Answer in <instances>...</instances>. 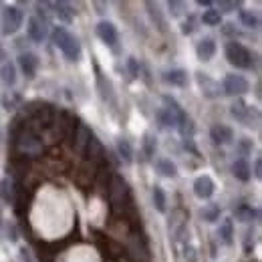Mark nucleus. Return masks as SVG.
<instances>
[{
	"instance_id": "32",
	"label": "nucleus",
	"mask_w": 262,
	"mask_h": 262,
	"mask_svg": "<svg viewBox=\"0 0 262 262\" xmlns=\"http://www.w3.org/2000/svg\"><path fill=\"white\" fill-rule=\"evenodd\" d=\"M164 103H165V109H169L171 113H176V115H182V113H184V111H182V107H180V103H178L173 97L164 95Z\"/></svg>"
},
{
	"instance_id": "33",
	"label": "nucleus",
	"mask_w": 262,
	"mask_h": 262,
	"mask_svg": "<svg viewBox=\"0 0 262 262\" xmlns=\"http://www.w3.org/2000/svg\"><path fill=\"white\" fill-rule=\"evenodd\" d=\"M238 6H240V2H226V0H220V2H218V8H220L222 12H234ZM220 10H218V12H220Z\"/></svg>"
},
{
	"instance_id": "17",
	"label": "nucleus",
	"mask_w": 262,
	"mask_h": 262,
	"mask_svg": "<svg viewBox=\"0 0 262 262\" xmlns=\"http://www.w3.org/2000/svg\"><path fill=\"white\" fill-rule=\"evenodd\" d=\"M232 173H234V178L236 180H240V182H248L250 178H252V169H250V165L246 160H236L234 164H232Z\"/></svg>"
},
{
	"instance_id": "10",
	"label": "nucleus",
	"mask_w": 262,
	"mask_h": 262,
	"mask_svg": "<svg viewBox=\"0 0 262 262\" xmlns=\"http://www.w3.org/2000/svg\"><path fill=\"white\" fill-rule=\"evenodd\" d=\"M109 194H111V202H113V204H123V198L127 196V184H125V180H123L121 176H115V178L111 180V190H109Z\"/></svg>"
},
{
	"instance_id": "13",
	"label": "nucleus",
	"mask_w": 262,
	"mask_h": 262,
	"mask_svg": "<svg viewBox=\"0 0 262 262\" xmlns=\"http://www.w3.org/2000/svg\"><path fill=\"white\" fill-rule=\"evenodd\" d=\"M164 81L167 85H176V87H186L188 85V73L184 69H171L164 73Z\"/></svg>"
},
{
	"instance_id": "34",
	"label": "nucleus",
	"mask_w": 262,
	"mask_h": 262,
	"mask_svg": "<svg viewBox=\"0 0 262 262\" xmlns=\"http://www.w3.org/2000/svg\"><path fill=\"white\" fill-rule=\"evenodd\" d=\"M167 6H169V12H171L173 16H180L182 10H184V2H176V0H171Z\"/></svg>"
},
{
	"instance_id": "36",
	"label": "nucleus",
	"mask_w": 262,
	"mask_h": 262,
	"mask_svg": "<svg viewBox=\"0 0 262 262\" xmlns=\"http://www.w3.org/2000/svg\"><path fill=\"white\" fill-rule=\"evenodd\" d=\"M127 67H129L131 71V77H137L139 75V67H137V61L131 57V59H127Z\"/></svg>"
},
{
	"instance_id": "8",
	"label": "nucleus",
	"mask_w": 262,
	"mask_h": 262,
	"mask_svg": "<svg viewBox=\"0 0 262 262\" xmlns=\"http://www.w3.org/2000/svg\"><path fill=\"white\" fill-rule=\"evenodd\" d=\"M214 182L210 176H200L196 182H194V194H196L200 200H210L214 196Z\"/></svg>"
},
{
	"instance_id": "14",
	"label": "nucleus",
	"mask_w": 262,
	"mask_h": 262,
	"mask_svg": "<svg viewBox=\"0 0 262 262\" xmlns=\"http://www.w3.org/2000/svg\"><path fill=\"white\" fill-rule=\"evenodd\" d=\"M182 115H184V113H182ZM182 115H176V113H171V111L165 109V107H162V109L156 111V119H158L160 127H176Z\"/></svg>"
},
{
	"instance_id": "4",
	"label": "nucleus",
	"mask_w": 262,
	"mask_h": 262,
	"mask_svg": "<svg viewBox=\"0 0 262 262\" xmlns=\"http://www.w3.org/2000/svg\"><path fill=\"white\" fill-rule=\"evenodd\" d=\"M222 89H224L226 95L234 97V95H244L250 89V85L242 75H226L224 81H222Z\"/></svg>"
},
{
	"instance_id": "18",
	"label": "nucleus",
	"mask_w": 262,
	"mask_h": 262,
	"mask_svg": "<svg viewBox=\"0 0 262 262\" xmlns=\"http://www.w3.org/2000/svg\"><path fill=\"white\" fill-rule=\"evenodd\" d=\"M18 145H23V149H25L27 154H38V151L42 149L40 141L34 137L33 133H27V131L20 135V139H18Z\"/></svg>"
},
{
	"instance_id": "2",
	"label": "nucleus",
	"mask_w": 262,
	"mask_h": 262,
	"mask_svg": "<svg viewBox=\"0 0 262 262\" xmlns=\"http://www.w3.org/2000/svg\"><path fill=\"white\" fill-rule=\"evenodd\" d=\"M23 20H25V14L18 6H6L0 14V31L2 34L10 36L23 27Z\"/></svg>"
},
{
	"instance_id": "20",
	"label": "nucleus",
	"mask_w": 262,
	"mask_h": 262,
	"mask_svg": "<svg viewBox=\"0 0 262 262\" xmlns=\"http://www.w3.org/2000/svg\"><path fill=\"white\" fill-rule=\"evenodd\" d=\"M0 79L6 87H12L16 83V67L12 63H4L2 69H0Z\"/></svg>"
},
{
	"instance_id": "22",
	"label": "nucleus",
	"mask_w": 262,
	"mask_h": 262,
	"mask_svg": "<svg viewBox=\"0 0 262 262\" xmlns=\"http://www.w3.org/2000/svg\"><path fill=\"white\" fill-rule=\"evenodd\" d=\"M202 23L206 27H218L222 23V14L216 10V8H208L204 14H202Z\"/></svg>"
},
{
	"instance_id": "15",
	"label": "nucleus",
	"mask_w": 262,
	"mask_h": 262,
	"mask_svg": "<svg viewBox=\"0 0 262 262\" xmlns=\"http://www.w3.org/2000/svg\"><path fill=\"white\" fill-rule=\"evenodd\" d=\"M210 137H212L214 143H230L234 139V133L228 125H214L210 129Z\"/></svg>"
},
{
	"instance_id": "16",
	"label": "nucleus",
	"mask_w": 262,
	"mask_h": 262,
	"mask_svg": "<svg viewBox=\"0 0 262 262\" xmlns=\"http://www.w3.org/2000/svg\"><path fill=\"white\" fill-rule=\"evenodd\" d=\"M91 137H93V133H91V129H89L87 125H79V127H77V133H75V147H77L81 154H85V149H87Z\"/></svg>"
},
{
	"instance_id": "9",
	"label": "nucleus",
	"mask_w": 262,
	"mask_h": 262,
	"mask_svg": "<svg viewBox=\"0 0 262 262\" xmlns=\"http://www.w3.org/2000/svg\"><path fill=\"white\" fill-rule=\"evenodd\" d=\"M18 67H20V71L29 79H33L34 75H36V69H38V57L34 53H23L18 57Z\"/></svg>"
},
{
	"instance_id": "6",
	"label": "nucleus",
	"mask_w": 262,
	"mask_h": 262,
	"mask_svg": "<svg viewBox=\"0 0 262 262\" xmlns=\"http://www.w3.org/2000/svg\"><path fill=\"white\" fill-rule=\"evenodd\" d=\"M97 36L107 45V47H115V45H117V38H119L115 25L109 23V20H101L97 25Z\"/></svg>"
},
{
	"instance_id": "5",
	"label": "nucleus",
	"mask_w": 262,
	"mask_h": 262,
	"mask_svg": "<svg viewBox=\"0 0 262 262\" xmlns=\"http://www.w3.org/2000/svg\"><path fill=\"white\" fill-rule=\"evenodd\" d=\"M47 27H49V23H45L38 16L29 18V23H27V34H29V38L34 40V42H42L47 38Z\"/></svg>"
},
{
	"instance_id": "23",
	"label": "nucleus",
	"mask_w": 262,
	"mask_h": 262,
	"mask_svg": "<svg viewBox=\"0 0 262 262\" xmlns=\"http://www.w3.org/2000/svg\"><path fill=\"white\" fill-rule=\"evenodd\" d=\"M200 216H202L206 222H216V220L220 218V206L208 204V206H204V208L200 210Z\"/></svg>"
},
{
	"instance_id": "35",
	"label": "nucleus",
	"mask_w": 262,
	"mask_h": 262,
	"mask_svg": "<svg viewBox=\"0 0 262 262\" xmlns=\"http://www.w3.org/2000/svg\"><path fill=\"white\" fill-rule=\"evenodd\" d=\"M194 25H196V18H194V16H190V20H186V23L182 25V33L192 34L194 31H196V27H194Z\"/></svg>"
},
{
	"instance_id": "30",
	"label": "nucleus",
	"mask_w": 262,
	"mask_h": 262,
	"mask_svg": "<svg viewBox=\"0 0 262 262\" xmlns=\"http://www.w3.org/2000/svg\"><path fill=\"white\" fill-rule=\"evenodd\" d=\"M154 206L158 212H165V194L160 186L154 188Z\"/></svg>"
},
{
	"instance_id": "39",
	"label": "nucleus",
	"mask_w": 262,
	"mask_h": 262,
	"mask_svg": "<svg viewBox=\"0 0 262 262\" xmlns=\"http://www.w3.org/2000/svg\"><path fill=\"white\" fill-rule=\"evenodd\" d=\"M210 4H212L210 0H198V6H206V8H208Z\"/></svg>"
},
{
	"instance_id": "26",
	"label": "nucleus",
	"mask_w": 262,
	"mask_h": 262,
	"mask_svg": "<svg viewBox=\"0 0 262 262\" xmlns=\"http://www.w3.org/2000/svg\"><path fill=\"white\" fill-rule=\"evenodd\" d=\"M117 151H119V156H121L123 162L131 164V160H133V149H131V143L127 139H119V141H117Z\"/></svg>"
},
{
	"instance_id": "12",
	"label": "nucleus",
	"mask_w": 262,
	"mask_h": 262,
	"mask_svg": "<svg viewBox=\"0 0 262 262\" xmlns=\"http://www.w3.org/2000/svg\"><path fill=\"white\" fill-rule=\"evenodd\" d=\"M198 83H200L202 93H204L206 97H218V95H220V85H218L216 81H212L208 75L198 73Z\"/></svg>"
},
{
	"instance_id": "38",
	"label": "nucleus",
	"mask_w": 262,
	"mask_h": 262,
	"mask_svg": "<svg viewBox=\"0 0 262 262\" xmlns=\"http://www.w3.org/2000/svg\"><path fill=\"white\" fill-rule=\"evenodd\" d=\"M262 162L260 160H256V162H254V176H256V178H260L262 176Z\"/></svg>"
},
{
	"instance_id": "31",
	"label": "nucleus",
	"mask_w": 262,
	"mask_h": 262,
	"mask_svg": "<svg viewBox=\"0 0 262 262\" xmlns=\"http://www.w3.org/2000/svg\"><path fill=\"white\" fill-rule=\"evenodd\" d=\"M156 139L149 135V133H145L143 135V151H145V156L147 158H154V154H156Z\"/></svg>"
},
{
	"instance_id": "29",
	"label": "nucleus",
	"mask_w": 262,
	"mask_h": 262,
	"mask_svg": "<svg viewBox=\"0 0 262 262\" xmlns=\"http://www.w3.org/2000/svg\"><path fill=\"white\" fill-rule=\"evenodd\" d=\"M234 214H236L238 220H242V222H250V220L256 216V210H252L250 206H238V208L234 210Z\"/></svg>"
},
{
	"instance_id": "25",
	"label": "nucleus",
	"mask_w": 262,
	"mask_h": 262,
	"mask_svg": "<svg viewBox=\"0 0 262 262\" xmlns=\"http://www.w3.org/2000/svg\"><path fill=\"white\" fill-rule=\"evenodd\" d=\"M218 234H220V238H222L226 244H232V240H234V224H232V220H230V218H226V220L220 224Z\"/></svg>"
},
{
	"instance_id": "19",
	"label": "nucleus",
	"mask_w": 262,
	"mask_h": 262,
	"mask_svg": "<svg viewBox=\"0 0 262 262\" xmlns=\"http://www.w3.org/2000/svg\"><path fill=\"white\" fill-rule=\"evenodd\" d=\"M85 154H87V156H89L93 162H99V160H103V156H105V149H103L101 141H99L95 135L91 137V141H89V145H87Z\"/></svg>"
},
{
	"instance_id": "28",
	"label": "nucleus",
	"mask_w": 262,
	"mask_h": 262,
	"mask_svg": "<svg viewBox=\"0 0 262 262\" xmlns=\"http://www.w3.org/2000/svg\"><path fill=\"white\" fill-rule=\"evenodd\" d=\"M240 20H242V25L248 27V29H258V27H260L258 16L252 14V12H248V10H240Z\"/></svg>"
},
{
	"instance_id": "21",
	"label": "nucleus",
	"mask_w": 262,
	"mask_h": 262,
	"mask_svg": "<svg viewBox=\"0 0 262 262\" xmlns=\"http://www.w3.org/2000/svg\"><path fill=\"white\" fill-rule=\"evenodd\" d=\"M51 6L55 8V14L59 16V20H63V23H73L75 10H73L67 2H55V4H51Z\"/></svg>"
},
{
	"instance_id": "7",
	"label": "nucleus",
	"mask_w": 262,
	"mask_h": 262,
	"mask_svg": "<svg viewBox=\"0 0 262 262\" xmlns=\"http://www.w3.org/2000/svg\"><path fill=\"white\" fill-rule=\"evenodd\" d=\"M230 115L234 117V119H238L240 123H244V125H252V107H248L244 101H236L232 107H230Z\"/></svg>"
},
{
	"instance_id": "27",
	"label": "nucleus",
	"mask_w": 262,
	"mask_h": 262,
	"mask_svg": "<svg viewBox=\"0 0 262 262\" xmlns=\"http://www.w3.org/2000/svg\"><path fill=\"white\" fill-rule=\"evenodd\" d=\"M0 196L4 198L8 204L14 202V186H12V182H10L8 178H4V180L0 182Z\"/></svg>"
},
{
	"instance_id": "40",
	"label": "nucleus",
	"mask_w": 262,
	"mask_h": 262,
	"mask_svg": "<svg viewBox=\"0 0 262 262\" xmlns=\"http://www.w3.org/2000/svg\"><path fill=\"white\" fill-rule=\"evenodd\" d=\"M4 59H6V53H4V49L0 47V61H4Z\"/></svg>"
},
{
	"instance_id": "11",
	"label": "nucleus",
	"mask_w": 262,
	"mask_h": 262,
	"mask_svg": "<svg viewBox=\"0 0 262 262\" xmlns=\"http://www.w3.org/2000/svg\"><path fill=\"white\" fill-rule=\"evenodd\" d=\"M196 55L200 61H210L214 55H216V42H214V38H210V36H206V38H202L200 42L196 45Z\"/></svg>"
},
{
	"instance_id": "37",
	"label": "nucleus",
	"mask_w": 262,
	"mask_h": 262,
	"mask_svg": "<svg viewBox=\"0 0 262 262\" xmlns=\"http://www.w3.org/2000/svg\"><path fill=\"white\" fill-rule=\"evenodd\" d=\"M222 33H224V34H236V27H234L232 23H228V25H224Z\"/></svg>"
},
{
	"instance_id": "24",
	"label": "nucleus",
	"mask_w": 262,
	"mask_h": 262,
	"mask_svg": "<svg viewBox=\"0 0 262 262\" xmlns=\"http://www.w3.org/2000/svg\"><path fill=\"white\" fill-rule=\"evenodd\" d=\"M158 171L165 178H176L178 176V167L171 160H158Z\"/></svg>"
},
{
	"instance_id": "3",
	"label": "nucleus",
	"mask_w": 262,
	"mask_h": 262,
	"mask_svg": "<svg viewBox=\"0 0 262 262\" xmlns=\"http://www.w3.org/2000/svg\"><path fill=\"white\" fill-rule=\"evenodd\" d=\"M226 59L230 65L238 67V69H250L252 67V53L242 45L232 40L226 45Z\"/></svg>"
},
{
	"instance_id": "1",
	"label": "nucleus",
	"mask_w": 262,
	"mask_h": 262,
	"mask_svg": "<svg viewBox=\"0 0 262 262\" xmlns=\"http://www.w3.org/2000/svg\"><path fill=\"white\" fill-rule=\"evenodd\" d=\"M53 42H55V47H59L63 51V55L69 61H79L81 59V42L71 33H67L65 29L59 27V29L53 31Z\"/></svg>"
}]
</instances>
